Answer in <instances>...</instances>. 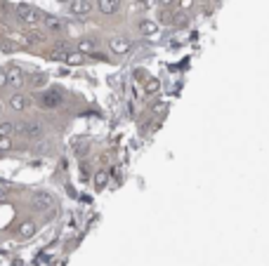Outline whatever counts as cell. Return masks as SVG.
Here are the masks:
<instances>
[{
  "mask_svg": "<svg viewBox=\"0 0 269 266\" xmlns=\"http://www.w3.org/2000/svg\"><path fill=\"white\" fill-rule=\"evenodd\" d=\"M31 207L38 210V212H47L54 207V195L47 193V191H36L31 195Z\"/></svg>",
  "mask_w": 269,
  "mask_h": 266,
  "instance_id": "obj_3",
  "label": "cell"
},
{
  "mask_svg": "<svg viewBox=\"0 0 269 266\" xmlns=\"http://www.w3.org/2000/svg\"><path fill=\"white\" fill-rule=\"evenodd\" d=\"M97 7L102 14H116L121 9V0H97Z\"/></svg>",
  "mask_w": 269,
  "mask_h": 266,
  "instance_id": "obj_7",
  "label": "cell"
},
{
  "mask_svg": "<svg viewBox=\"0 0 269 266\" xmlns=\"http://www.w3.org/2000/svg\"><path fill=\"white\" fill-rule=\"evenodd\" d=\"M7 195H9V186L5 181H0V198H7Z\"/></svg>",
  "mask_w": 269,
  "mask_h": 266,
  "instance_id": "obj_18",
  "label": "cell"
},
{
  "mask_svg": "<svg viewBox=\"0 0 269 266\" xmlns=\"http://www.w3.org/2000/svg\"><path fill=\"white\" fill-rule=\"evenodd\" d=\"M161 5H170V2H175V0H158Z\"/></svg>",
  "mask_w": 269,
  "mask_h": 266,
  "instance_id": "obj_23",
  "label": "cell"
},
{
  "mask_svg": "<svg viewBox=\"0 0 269 266\" xmlns=\"http://www.w3.org/2000/svg\"><path fill=\"white\" fill-rule=\"evenodd\" d=\"M158 89V80H149L146 83V92H156Z\"/></svg>",
  "mask_w": 269,
  "mask_h": 266,
  "instance_id": "obj_19",
  "label": "cell"
},
{
  "mask_svg": "<svg viewBox=\"0 0 269 266\" xmlns=\"http://www.w3.org/2000/svg\"><path fill=\"white\" fill-rule=\"evenodd\" d=\"M130 47H133V40L128 36H114L109 40V50L114 54H126V52H130Z\"/></svg>",
  "mask_w": 269,
  "mask_h": 266,
  "instance_id": "obj_5",
  "label": "cell"
},
{
  "mask_svg": "<svg viewBox=\"0 0 269 266\" xmlns=\"http://www.w3.org/2000/svg\"><path fill=\"white\" fill-rule=\"evenodd\" d=\"M14 12H17V19L21 21V24L33 26V24H38V21H40V12H38L33 5H28V2H19Z\"/></svg>",
  "mask_w": 269,
  "mask_h": 266,
  "instance_id": "obj_2",
  "label": "cell"
},
{
  "mask_svg": "<svg viewBox=\"0 0 269 266\" xmlns=\"http://www.w3.org/2000/svg\"><path fill=\"white\" fill-rule=\"evenodd\" d=\"M45 26L50 28V31H62V21L57 17H45Z\"/></svg>",
  "mask_w": 269,
  "mask_h": 266,
  "instance_id": "obj_14",
  "label": "cell"
},
{
  "mask_svg": "<svg viewBox=\"0 0 269 266\" xmlns=\"http://www.w3.org/2000/svg\"><path fill=\"white\" fill-rule=\"evenodd\" d=\"M172 24H175V26L184 28L189 24V17H187V14H175V17H172Z\"/></svg>",
  "mask_w": 269,
  "mask_h": 266,
  "instance_id": "obj_16",
  "label": "cell"
},
{
  "mask_svg": "<svg viewBox=\"0 0 269 266\" xmlns=\"http://www.w3.org/2000/svg\"><path fill=\"white\" fill-rule=\"evenodd\" d=\"M78 50L81 52H95L97 50V43L92 38H83V40H78Z\"/></svg>",
  "mask_w": 269,
  "mask_h": 266,
  "instance_id": "obj_12",
  "label": "cell"
},
{
  "mask_svg": "<svg viewBox=\"0 0 269 266\" xmlns=\"http://www.w3.org/2000/svg\"><path fill=\"white\" fill-rule=\"evenodd\" d=\"M69 9H71V14H88L90 9H92V5H90L88 0H71Z\"/></svg>",
  "mask_w": 269,
  "mask_h": 266,
  "instance_id": "obj_9",
  "label": "cell"
},
{
  "mask_svg": "<svg viewBox=\"0 0 269 266\" xmlns=\"http://www.w3.org/2000/svg\"><path fill=\"white\" fill-rule=\"evenodd\" d=\"M31 85H33V88H45V85H47V76H45V73H36V76L31 78Z\"/></svg>",
  "mask_w": 269,
  "mask_h": 266,
  "instance_id": "obj_15",
  "label": "cell"
},
{
  "mask_svg": "<svg viewBox=\"0 0 269 266\" xmlns=\"http://www.w3.org/2000/svg\"><path fill=\"white\" fill-rule=\"evenodd\" d=\"M9 106L14 108V111H26L28 108V97L26 94H21V92H14V94L9 97Z\"/></svg>",
  "mask_w": 269,
  "mask_h": 266,
  "instance_id": "obj_8",
  "label": "cell"
},
{
  "mask_svg": "<svg viewBox=\"0 0 269 266\" xmlns=\"http://www.w3.org/2000/svg\"><path fill=\"white\" fill-rule=\"evenodd\" d=\"M5 85H7V71L0 69V88H5Z\"/></svg>",
  "mask_w": 269,
  "mask_h": 266,
  "instance_id": "obj_20",
  "label": "cell"
},
{
  "mask_svg": "<svg viewBox=\"0 0 269 266\" xmlns=\"http://www.w3.org/2000/svg\"><path fill=\"white\" fill-rule=\"evenodd\" d=\"M36 233V224L33 222H24L19 226V238H31Z\"/></svg>",
  "mask_w": 269,
  "mask_h": 266,
  "instance_id": "obj_11",
  "label": "cell"
},
{
  "mask_svg": "<svg viewBox=\"0 0 269 266\" xmlns=\"http://www.w3.org/2000/svg\"><path fill=\"white\" fill-rule=\"evenodd\" d=\"M62 92L59 89H47V92H43V94H38V104L43 108H57V106H62Z\"/></svg>",
  "mask_w": 269,
  "mask_h": 266,
  "instance_id": "obj_4",
  "label": "cell"
},
{
  "mask_svg": "<svg viewBox=\"0 0 269 266\" xmlns=\"http://www.w3.org/2000/svg\"><path fill=\"white\" fill-rule=\"evenodd\" d=\"M156 31H158V24H156V21H149V19H142V21H139V33L153 36Z\"/></svg>",
  "mask_w": 269,
  "mask_h": 266,
  "instance_id": "obj_10",
  "label": "cell"
},
{
  "mask_svg": "<svg viewBox=\"0 0 269 266\" xmlns=\"http://www.w3.org/2000/svg\"><path fill=\"white\" fill-rule=\"evenodd\" d=\"M14 134H21L26 139H40L45 137V125L38 120H24V123L14 125Z\"/></svg>",
  "mask_w": 269,
  "mask_h": 266,
  "instance_id": "obj_1",
  "label": "cell"
},
{
  "mask_svg": "<svg viewBox=\"0 0 269 266\" xmlns=\"http://www.w3.org/2000/svg\"><path fill=\"white\" fill-rule=\"evenodd\" d=\"M0 47H2L5 52H14V50H17V45H12V43H2Z\"/></svg>",
  "mask_w": 269,
  "mask_h": 266,
  "instance_id": "obj_21",
  "label": "cell"
},
{
  "mask_svg": "<svg viewBox=\"0 0 269 266\" xmlns=\"http://www.w3.org/2000/svg\"><path fill=\"white\" fill-rule=\"evenodd\" d=\"M0 149H9V137H0Z\"/></svg>",
  "mask_w": 269,
  "mask_h": 266,
  "instance_id": "obj_22",
  "label": "cell"
},
{
  "mask_svg": "<svg viewBox=\"0 0 269 266\" xmlns=\"http://www.w3.org/2000/svg\"><path fill=\"white\" fill-rule=\"evenodd\" d=\"M24 83H26V76H24V71L21 69H17V66H12L7 71V85H12V88H24Z\"/></svg>",
  "mask_w": 269,
  "mask_h": 266,
  "instance_id": "obj_6",
  "label": "cell"
},
{
  "mask_svg": "<svg viewBox=\"0 0 269 266\" xmlns=\"http://www.w3.org/2000/svg\"><path fill=\"white\" fill-rule=\"evenodd\" d=\"M12 134H14V123L2 120V123H0V137H12Z\"/></svg>",
  "mask_w": 269,
  "mask_h": 266,
  "instance_id": "obj_13",
  "label": "cell"
},
{
  "mask_svg": "<svg viewBox=\"0 0 269 266\" xmlns=\"http://www.w3.org/2000/svg\"><path fill=\"white\" fill-rule=\"evenodd\" d=\"M107 179H109L107 172H97V179H95V184H97V188H104V186H107Z\"/></svg>",
  "mask_w": 269,
  "mask_h": 266,
  "instance_id": "obj_17",
  "label": "cell"
}]
</instances>
